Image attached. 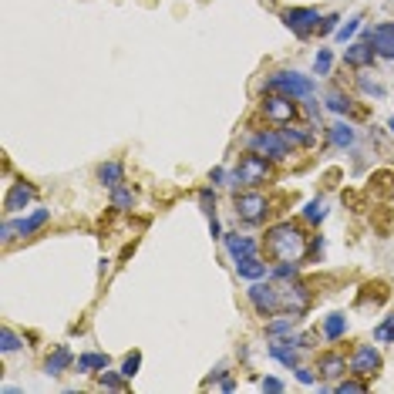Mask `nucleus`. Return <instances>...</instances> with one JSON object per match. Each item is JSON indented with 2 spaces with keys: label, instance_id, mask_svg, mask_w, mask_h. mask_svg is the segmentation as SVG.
<instances>
[{
  "label": "nucleus",
  "instance_id": "c9c22d12",
  "mask_svg": "<svg viewBox=\"0 0 394 394\" xmlns=\"http://www.w3.org/2000/svg\"><path fill=\"white\" fill-rule=\"evenodd\" d=\"M138 367H142V354L135 350V354H128V357H125V364H121V374L132 381V378L138 374Z\"/></svg>",
  "mask_w": 394,
  "mask_h": 394
},
{
  "label": "nucleus",
  "instance_id": "5701e85b",
  "mask_svg": "<svg viewBox=\"0 0 394 394\" xmlns=\"http://www.w3.org/2000/svg\"><path fill=\"white\" fill-rule=\"evenodd\" d=\"M297 320H300L297 314H283V317H276L266 324V333H270V337H290L293 327H297Z\"/></svg>",
  "mask_w": 394,
  "mask_h": 394
},
{
  "label": "nucleus",
  "instance_id": "6e6552de",
  "mask_svg": "<svg viewBox=\"0 0 394 394\" xmlns=\"http://www.w3.org/2000/svg\"><path fill=\"white\" fill-rule=\"evenodd\" d=\"M280 17H283V24H287L297 37L314 34V30H317V24H320V14L314 11V7H287Z\"/></svg>",
  "mask_w": 394,
  "mask_h": 394
},
{
  "label": "nucleus",
  "instance_id": "a211bd4d",
  "mask_svg": "<svg viewBox=\"0 0 394 394\" xmlns=\"http://www.w3.org/2000/svg\"><path fill=\"white\" fill-rule=\"evenodd\" d=\"M47 219H51V209H34L30 216H20V219H14L17 236H34V233L44 226Z\"/></svg>",
  "mask_w": 394,
  "mask_h": 394
},
{
  "label": "nucleus",
  "instance_id": "6ab92c4d",
  "mask_svg": "<svg viewBox=\"0 0 394 394\" xmlns=\"http://www.w3.org/2000/svg\"><path fill=\"white\" fill-rule=\"evenodd\" d=\"M347 357L344 354H324L317 364V371H320V378H340V374H347Z\"/></svg>",
  "mask_w": 394,
  "mask_h": 394
},
{
  "label": "nucleus",
  "instance_id": "c756f323",
  "mask_svg": "<svg viewBox=\"0 0 394 394\" xmlns=\"http://www.w3.org/2000/svg\"><path fill=\"white\" fill-rule=\"evenodd\" d=\"M20 347H24V340H20L11 327H4V331H0V350H4V354H14V350H20Z\"/></svg>",
  "mask_w": 394,
  "mask_h": 394
},
{
  "label": "nucleus",
  "instance_id": "e433bc0d",
  "mask_svg": "<svg viewBox=\"0 0 394 394\" xmlns=\"http://www.w3.org/2000/svg\"><path fill=\"white\" fill-rule=\"evenodd\" d=\"M337 27H340V17L337 14H324L317 24V34L324 37V34H337Z\"/></svg>",
  "mask_w": 394,
  "mask_h": 394
},
{
  "label": "nucleus",
  "instance_id": "79ce46f5",
  "mask_svg": "<svg viewBox=\"0 0 394 394\" xmlns=\"http://www.w3.org/2000/svg\"><path fill=\"white\" fill-rule=\"evenodd\" d=\"M263 391H273V394L283 391V381L280 378H263Z\"/></svg>",
  "mask_w": 394,
  "mask_h": 394
},
{
  "label": "nucleus",
  "instance_id": "a18cd8bd",
  "mask_svg": "<svg viewBox=\"0 0 394 394\" xmlns=\"http://www.w3.org/2000/svg\"><path fill=\"white\" fill-rule=\"evenodd\" d=\"M388 128H391V135H394V115H391V121H388Z\"/></svg>",
  "mask_w": 394,
  "mask_h": 394
},
{
  "label": "nucleus",
  "instance_id": "4be33fe9",
  "mask_svg": "<svg viewBox=\"0 0 394 394\" xmlns=\"http://www.w3.org/2000/svg\"><path fill=\"white\" fill-rule=\"evenodd\" d=\"M108 354H81L75 361V367H78V374H91V371H105L108 367Z\"/></svg>",
  "mask_w": 394,
  "mask_h": 394
},
{
  "label": "nucleus",
  "instance_id": "f03ea898",
  "mask_svg": "<svg viewBox=\"0 0 394 394\" xmlns=\"http://www.w3.org/2000/svg\"><path fill=\"white\" fill-rule=\"evenodd\" d=\"M263 91H276V94H287V98L303 101V98H310L317 91V85H314V78L300 75V71H276V75L266 78Z\"/></svg>",
  "mask_w": 394,
  "mask_h": 394
},
{
  "label": "nucleus",
  "instance_id": "7ed1b4c3",
  "mask_svg": "<svg viewBox=\"0 0 394 394\" xmlns=\"http://www.w3.org/2000/svg\"><path fill=\"white\" fill-rule=\"evenodd\" d=\"M259 111H263V118L276 125V128H283L290 121H297L300 115V105H297V98H287V94H276V91H266V98L259 101Z\"/></svg>",
  "mask_w": 394,
  "mask_h": 394
},
{
  "label": "nucleus",
  "instance_id": "c85d7f7f",
  "mask_svg": "<svg viewBox=\"0 0 394 394\" xmlns=\"http://www.w3.org/2000/svg\"><path fill=\"white\" fill-rule=\"evenodd\" d=\"M324 216H327V199H310L307 209H303V219L307 223H320Z\"/></svg>",
  "mask_w": 394,
  "mask_h": 394
},
{
  "label": "nucleus",
  "instance_id": "72a5a7b5",
  "mask_svg": "<svg viewBox=\"0 0 394 394\" xmlns=\"http://www.w3.org/2000/svg\"><path fill=\"white\" fill-rule=\"evenodd\" d=\"M270 273L276 276V280H297L300 263H280V266H270Z\"/></svg>",
  "mask_w": 394,
  "mask_h": 394
},
{
  "label": "nucleus",
  "instance_id": "f3484780",
  "mask_svg": "<svg viewBox=\"0 0 394 394\" xmlns=\"http://www.w3.org/2000/svg\"><path fill=\"white\" fill-rule=\"evenodd\" d=\"M236 273H240L242 280H263V276H270V266H266L257 253H250V257L236 259Z\"/></svg>",
  "mask_w": 394,
  "mask_h": 394
},
{
  "label": "nucleus",
  "instance_id": "f704fd0d",
  "mask_svg": "<svg viewBox=\"0 0 394 394\" xmlns=\"http://www.w3.org/2000/svg\"><path fill=\"white\" fill-rule=\"evenodd\" d=\"M357 85H361V91L367 94V98H384V88H381L378 81H371V78L357 75Z\"/></svg>",
  "mask_w": 394,
  "mask_h": 394
},
{
  "label": "nucleus",
  "instance_id": "c03bdc74",
  "mask_svg": "<svg viewBox=\"0 0 394 394\" xmlns=\"http://www.w3.org/2000/svg\"><path fill=\"white\" fill-rule=\"evenodd\" d=\"M219 388H223V391H236V381H233V378H223V381H219Z\"/></svg>",
  "mask_w": 394,
  "mask_h": 394
},
{
  "label": "nucleus",
  "instance_id": "4468645a",
  "mask_svg": "<svg viewBox=\"0 0 394 394\" xmlns=\"http://www.w3.org/2000/svg\"><path fill=\"white\" fill-rule=\"evenodd\" d=\"M280 132H283V138H287L293 149H310V145L317 142L314 128H310V125H300V121H290V125H283Z\"/></svg>",
  "mask_w": 394,
  "mask_h": 394
},
{
  "label": "nucleus",
  "instance_id": "7c9ffc66",
  "mask_svg": "<svg viewBox=\"0 0 394 394\" xmlns=\"http://www.w3.org/2000/svg\"><path fill=\"white\" fill-rule=\"evenodd\" d=\"M331 68H333V54L327 51V47H320L317 58H314V71H317L320 78H327V75H331Z\"/></svg>",
  "mask_w": 394,
  "mask_h": 394
},
{
  "label": "nucleus",
  "instance_id": "58836bf2",
  "mask_svg": "<svg viewBox=\"0 0 394 394\" xmlns=\"http://www.w3.org/2000/svg\"><path fill=\"white\" fill-rule=\"evenodd\" d=\"M333 391L337 394H361V391H367V384H364V381H340Z\"/></svg>",
  "mask_w": 394,
  "mask_h": 394
},
{
  "label": "nucleus",
  "instance_id": "f257e3e1",
  "mask_svg": "<svg viewBox=\"0 0 394 394\" xmlns=\"http://www.w3.org/2000/svg\"><path fill=\"white\" fill-rule=\"evenodd\" d=\"M310 250V236L293 223H276L273 229H266V253L276 263H303Z\"/></svg>",
  "mask_w": 394,
  "mask_h": 394
},
{
  "label": "nucleus",
  "instance_id": "9d476101",
  "mask_svg": "<svg viewBox=\"0 0 394 394\" xmlns=\"http://www.w3.org/2000/svg\"><path fill=\"white\" fill-rule=\"evenodd\" d=\"M374 58H378V51H374V44L371 41H350L347 51H344V64L347 68H354V71H364V68H371L374 64Z\"/></svg>",
  "mask_w": 394,
  "mask_h": 394
},
{
  "label": "nucleus",
  "instance_id": "b1692460",
  "mask_svg": "<svg viewBox=\"0 0 394 394\" xmlns=\"http://www.w3.org/2000/svg\"><path fill=\"white\" fill-rule=\"evenodd\" d=\"M344 333H347V317H344V314L324 317V337H327V340H340Z\"/></svg>",
  "mask_w": 394,
  "mask_h": 394
},
{
  "label": "nucleus",
  "instance_id": "a19ab883",
  "mask_svg": "<svg viewBox=\"0 0 394 394\" xmlns=\"http://www.w3.org/2000/svg\"><path fill=\"white\" fill-rule=\"evenodd\" d=\"M297 381H300V384H314V381H317V374H314L310 367H300V364H297Z\"/></svg>",
  "mask_w": 394,
  "mask_h": 394
},
{
  "label": "nucleus",
  "instance_id": "dca6fc26",
  "mask_svg": "<svg viewBox=\"0 0 394 394\" xmlns=\"http://www.w3.org/2000/svg\"><path fill=\"white\" fill-rule=\"evenodd\" d=\"M297 344H290L287 337H283V340H273L270 347H266V354H270L273 361H280L283 364V367H290V371H297V361H300V357H297Z\"/></svg>",
  "mask_w": 394,
  "mask_h": 394
},
{
  "label": "nucleus",
  "instance_id": "9b49d317",
  "mask_svg": "<svg viewBox=\"0 0 394 394\" xmlns=\"http://www.w3.org/2000/svg\"><path fill=\"white\" fill-rule=\"evenodd\" d=\"M307 307H310V293H307V287H303V283L280 287V310H283V314H297V317H300Z\"/></svg>",
  "mask_w": 394,
  "mask_h": 394
},
{
  "label": "nucleus",
  "instance_id": "473e14b6",
  "mask_svg": "<svg viewBox=\"0 0 394 394\" xmlns=\"http://www.w3.org/2000/svg\"><path fill=\"white\" fill-rule=\"evenodd\" d=\"M374 340H384V344H391V340H394V314H388V317H384V324H378V327H374Z\"/></svg>",
  "mask_w": 394,
  "mask_h": 394
},
{
  "label": "nucleus",
  "instance_id": "aec40b11",
  "mask_svg": "<svg viewBox=\"0 0 394 394\" xmlns=\"http://www.w3.org/2000/svg\"><path fill=\"white\" fill-rule=\"evenodd\" d=\"M75 361H78V357L71 354V347H58L44 361V371H47V374H64L68 367H75Z\"/></svg>",
  "mask_w": 394,
  "mask_h": 394
},
{
  "label": "nucleus",
  "instance_id": "2f4dec72",
  "mask_svg": "<svg viewBox=\"0 0 394 394\" xmlns=\"http://www.w3.org/2000/svg\"><path fill=\"white\" fill-rule=\"evenodd\" d=\"M98 381H101V388H108V391H121V388H125V381H128V378H125L121 371L115 374V371H108V367H105V371H101V378H98Z\"/></svg>",
  "mask_w": 394,
  "mask_h": 394
},
{
  "label": "nucleus",
  "instance_id": "4c0bfd02",
  "mask_svg": "<svg viewBox=\"0 0 394 394\" xmlns=\"http://www.w3.org/2000/svg\"><path fill=\"white\" fill-rule=\"evenodd\" d=\"M199 206H202V212H206V216H216V196H212V189H202V192H199Z\"/></svg>",
  "mask_w": 394,
  "mask_h": 394
},
{
  "label": "nucleus",
  "instance_id": "2eb2a0df",
  "mask_svg": "<svg viewBox=\"0 0 394 394\" xmlns=\"http://www.w3.org/2000/svg\"><path fill=\"white\" fill-rule=\"evenodd\" d=\"M223 242H226V253L233 257V263L259 250L257 240H250V236H240V233H223Z\"/></svg>",
  "mask_w": 394,
  "mask_h": 394
},
{
  "label": "nucleus",
  "instance_id": "39448f33",
  "mask_svg": "<svg viewBox=\"0 0 394 394\" xmlns=\"http://www.w3.org/2000/svg\"><path fill=\"white\" fill-rule=\"evenodd\" d=\"M246 300L253 303V310H257L259 317H273V314H280V287H273V283L250 280Z\"/></svg>",
  "mask_w": 394,
  "mask_h": 394
},
{
  "label": "nucleus",
  "instance_id": "393cba45",
  "mask_svg": "<svg viewBox=\"0 0 394 394\" xmlns=\"http://www.w3.org/2000/svg\"><path fill=\"white\" fill-rule=\"evenodd\" d=\"M331 142L337 145V149H350V145H354V128H350L347 121L331 125Z\"/></svg>",
  "mask_w": 394,
  "mask_h": 394
},
{
  "label": "nucleus",
  "instance_id": "ea45409f",
  "mask_svg": "<svg viewBox=\"0 0 394 394\" xmlns=\"http://www.w3.org/2000/svg\"><path fill=\"white\" fill-rule=\"evenodd\" d=\"M0 236H4V242H14V240H17L14 219H7V223H4V226H0Z\"/></svg>",
  "mask_w": 394,
  "mask_h": 394
},
{
  "label": "nucleus",
  "instance_id": "37998d69",
  "mask_svg": "<svg viewBox=\"0 0 394 394\" xmlns=\"http://www.w3.org/2000/svg\"><path fill=\"white\" fill-rule=\"evenodd\" d=\"M209 233L216 236V240H223V226H219V219H216V216L209 219Z\"/></svg>",
  "mask_w": 394,
  "mask_h": 394
},
{
  "label": "nucleus",
  "instance_id": "f8f14e48",
  "mask_svg": "<svg viewBox=\"0 0 394 394\" xmlns=\"http://www.w3.org/2000/svg\"><path fill=\"white\" fill-rule=\"evenodd\" d=\"M364 41L374 44L378 58L394 61V24H378V27H371L367 34H364Z\"/></svg>",
  "mask_w": 394,
  "mask_h": 394
},
{
  "label": "nucleus",
  "instance_id": "412c9836",
  "mask_svg": "<svg viewBox=\"0 0 394 394\" xmlns=\"http://www.w3.org/2000/svg\"><path fill=\"white\" fill-rule=\"evenodd\" d=\"M98 182L108 185V189H115L125 182V166L121 162H105V166H98Z\"/></svg>",
  "mask_w": 394,
  "mask_h": 394
},
{
  "label": "nucleus",
  "instance_id": "bb28decb",
  "mask_svg": "<svg viewBox=\"0 0 394 394\" xmlns=\"http://www.w3.org/2000/svg\"><path fill=\"white\" fill-rule=\"evenodd\" d=\"M324 105L331 108L333 115H347L350 108H354V105H350V98H347V94H344V91H331V94L324 98Z\"/></svg>",
  "mask_w": 394,
  "mask_h": 394
},
{
  "label": "nucleus",
  "instance_id": "ddd939ff",
  "mask_svg": "<svg viewBox=\"0 0 394 394\" xmlns=\"http://www.w3.org/2000/svg\"><path fill=\"white\" fill-rule=\"evenodd\" d=\"M37 199V189L30 185V182H14L11 189H7V196H4V209L7 212H20L24 206H30Z\"/></svg>",
  "mask_w": 394,
  "mask_h": 394
},
{
  "label": "nucleus",
  "instance_id": "cd10ccee",
  "mask_svg": "<svg viewBox=\"0 0 394 394\" xmlns=\"http://www.w3.org/2000/svg\"><path fill=\"white\" fill-rule=\"evenodd\" d=\"M361 20H364L361 14L347 17V20H344V24H340V27H337V41H340V44H350V37H354V34H357V30H361Z\"/></svg>",
  "mask_w": 394,
  "mask_h": 394
},
{
  "label": "nucleus",
  "instance_id": "1a4fd4ad",
  "mask_svg": "<svg viewBox=\"0 0 394 394\" xmlns=\"http://www.w3.org/2000/svg\"><path fill=\"white\" fill-rule=\"evenodd\" d=\"M378 371H381V354H378V347L361 344V347L354 350V357H350V374H357V378H374Z\"/></svg>",
  "mask_w": 394,
  "mask_h": 394
},
{
  "label": "nucleus",
  "instance_id": "423d86ee",
  "mask_svg": "<svg viewBox=\"0 0 394 394\" xmlns=\"http://www.w3.org/2000/svg\"><path fill=\"white\" fill-rule=\"evenodd\" d=\"M236 176H240L242 185H263V182H270V176H273L270 159L259 155V152H246L240 159V166H236Z\"/></svg>",
  "mask_w": 394,
  "mask_h": 394
},
{
  "label": "nucleus",
  "instance_id": "20e7f679",
  "mask_svg": "<svg viewBox=\"0 0 394 394\" xmlns=\"http://www.w3.org/2000/svg\"><path fill=\"white\" fill-rule=\"evenodd\" d=\"M250 152L266 155L270 162H283V159L293 155V145L283 138L280 128H270V132H253V135H250Z\"/></svg>",
  "mask_w": 394,
  "mask_h": 394
},
{
  "label": "nucleus",
  "instance_id": "0eeeda50",
  "mask_svg": "<svg viewBox=\"0 0 394 394\" xmlns=\"http://www.w3.org/2000/svg\"><path fill=\"white\" fill-rule=\"evenodd\" d=\"M266 212H270V202H266L263 192H242V196H236V219L246 223V226L263 223Z\"/></svg>",
  "mask_w": 394,
  "mask_h": 394
},
{
  "label": "nucleus",
  "instance_id": "a878e982",
  "mask_svg": "<svg viewBox=\"0 0 394 394\" xmlns=\"http://www.w3.org/2000/svg\"><path fill=\"white\" fill-rule=\"evenodd\" d=\"M132 206H135V192H132L125 182H121V185H115V189H111V209L125 212V209H132Z\"/></svg>",
  "mask_w": 394,
  "mask_h": 394
}]
</instances>
